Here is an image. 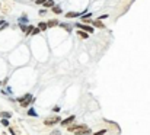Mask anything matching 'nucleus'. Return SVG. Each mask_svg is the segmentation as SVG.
Listing matches in <instances>:
<instances>
[{"label":"nucleus","mask_w":150,"mask_h":135,"mask_svg":"<svg viewBox=\"0 0 150 135\" xmlns=\"http://www.w3.org/2000/svg\"><path fill=\"white\" fill-rule=\"evenodd\" d=\"M68 129L74 132L76 135H83V134H89V128L86 125H79V126H72V128H68Z\"/></svg>","instance_id":"nucleus-1"},{"label":"nucleus","mask_w":150,"mask_h":135,"mask_svg":"<svg viewBox=\"0 0 150 135\" xmlns=\"http://www.w3.org/2000/svg\"><path fill=\"white\" fill-rule=\"evenodd\" d=\"M32 100V96L31 95H25V97H22V99H19V103L23 105V106H28V103Z\"/></svg>","instance_id":"nucleus-2"},{"label":"nucleus","mask_w":150,"mask_h":135,"mask_svg":"<svg viewBox=\"0 0 150 135\" xmlns=\"http://www.w3.org/2000/svg\"><path fill=\"white\" fill-rule=\"evenodd\" d=\"M60 118H50V119H47L45 121V125H51V123H55V122H58Z\"/></svg>","instance_id":"nucleus-3"},{"label":"nucleus","mask_w":150,"mask_h":135,"mask_svg":"<svg viewBox=\"0 0 150 135\" xmlns=\"http://www.w3.org/2000/svg\"><path fill=\"white\" fill-rule=\"evenodd\" d=\"M74 119H76L74 116H70V118H67V119H64V121H61V125H64V126H66V125H68L70 122H73Z\"/></svg>","instance_id":"nucleus-4"},{"label":"nucleus","mask_w":150,"mask_h":135,"mask_svg":"<svg viewBox=\"0 0 150 135\" xmlns=\"http://www.w3.org/2000/svg\"><path fill=\"white\" fill-rule=\"evenodd\" d=\"M77 16H80V15L76 13V12H68V13H66V18H77Z\"/></svg>","instance_id":"nucleus-5"},{"label":"nucleus","mask_w":150,"mask_h":135,"mask_svg":"<svg viewBox=\"0 0 150 135\" xmlns=\"http://www.w3.org/2000/svg\"><path fill=\"white\" fill-rule=\"evenodd\" d=\"M80 29H85V31H89V32H93V28H91V26H86V25H77Z\"/></svg>","instance_id":"nucleus-6"},{"label":"nucleus","mask_w":150,"mask_h":135,"mask_svg":"<svg viewBox=\"0 0 150 135\" xmlns=\"http://www.w3.org/2000/svg\"><path fill=\"white\" fill-rule=\"evenodd\" d=\"M55 25H58V20H55V19H53V20H50L47 23V26H55Z\"/></svg>","instance_id":"nucleus-7"},{"label":"nucleus","mask_w":150,"mask_h":135,"mask_svg":"<svg viewBox=\"0 0 150 135\" xmlns=\"http://www.w3.org/2000/svg\"><path fill=\"white\" fill-rule=\"evenodd\" d=\"M93 25H95V26H98V28H105V25L101 22V20H95V22H93Z\"/></svg>","instance_id":"nucleus-8"},{"label":"nucleus","mask_w":150,"mask_h":135,"mask_svg":"<svg viewBox=\"0 0 150 135\" xmlns=\"http://www.w3.org/2000/svg\"><path fill=\"white\" fill-rule=\"evenodd\" d=\"M38 26H39L38 29H41V31H45L47 28H48V26H47V23H44V22H41L39 25H38Z\"/></svg>","instance_id":"nucleus-9"},{"label":"nucleus","mask_w":150,"mask_h":135,"mask_svg":"<svg viewBox=\"0 0 150 135\" xmlns=\"http://www.w3.org/2000/svg\"><path fill=\"white\" fill-rule=\"evenodd\" d=\"M0 116H2V118H10V116H12V113H10V112H2V113H0Z\"/></svg>","instance_id":"nucleus-10"},{"label":"nucleus","mask_w":150,"mask_h":135,"mask_svg":"<svg viewBox=\"0 0 150 135\" xmlns=\"http://www.w3.org/2000/svg\"><path fill=\"white\" fill-rule=\"evenodd\" d=\"M44 5H45V6H54V2H53V0H47Z\"/></svg>","instance_id":"nucleus-11"},{"label":"nucleus","mask_w":150,"mask_h":135,"mask_svg":"<svg viewBox=\"0 0 150 135\" xmlns=\"http://www.w3.org/2000/svg\"><path fill=\"white\" fill-rule=\"evenodd\" d=\"M28 113H29V115H32V116H36V112L34 110V109H29V110H28Z\"/></svg>","instance_id":"nucleus-12"},{"label":"nucleus","mask_w":150,"mask_h":135,"mask_svg":"<svg viewBox=\"0 0 150 135\" xmlns=\"http://www.w3.org/2000/svg\"><path fill=\"white\" fill-rule=\"evenodd\" d=\"M2 125L7 126V125H9V121H7V119H2Z\"/></svg>","instance_id":"nucleus-13"},{"label":"nucleus","mask_w":150,"mask_h":135,"mask_svg":"<svg viewBox=\"0 0 150 135\" xmlns=\"http://www.w3.org/2000/svg\"><path fill=\"white\" fill-rule=\"evenodd\" d=\"M79 35L82 36V38H87V33H85V32H79Z\"/></svg>","instance_id":"nucleus-14"},{"label":"nucleus","mask_w":150,"mask_h":135,"mask_svg":"<svg viewBox=\"0 0 150 135\" xmlns=\"http://www.w3.org/2000/svg\"><path fill=\"white\" fill-rule=\"evenodd\" d=\"M53 10H54L55 13H60V12H61V9H60V7H53Z\"/></svg>","instance_id":"nucleus-15"},{"label":"nucleus","mask_w":150,"mask_h":135,"mask_svg":"<svg viewBox=\"0 0 150 135\" xmlns=\"http://www.w3.org/2000/svg\"><path fill=\"white\" fill-rule=\"evenodd\" d=\"M44 2H47V0H36V3H38V5H42Z\"/></svg>","instance_id":"nucleus-16"},{"label":"nucleus","mask_w":150,"mask_h":135,"mask_svg":"<svg viewBox=\"0 0 150 135\" xmlns=\"http://www.w3.org/2000/svg\"><path fill=\"white\" fill-rule=\"evenodd\" d=\"M102 134H105V131H101V132H96L95 135H102Z\"/></svg>","instance_id":"nucleus-17"},{"label":"nucleus","mask_w":150,"mask_h":135,"mask_svg":"<svg viewBox=\"0 0 150 135\" xmlns=\"http://www.w3.org/2000/svg\"><path fill=\"white\" fill-rule=\"evenodd\" d=\"M3 25H6V23H5V22H3V20H0V28L3 26Z\"/></svg>","instance_id":"nucleus-18"}]
</instances>
